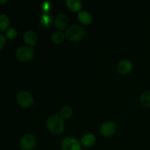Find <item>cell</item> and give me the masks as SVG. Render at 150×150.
<instances>
[{
	"label": "cell",
	"instance_id": "cell-14",
	"mask_svg": "<svg viewBox=\"0 0 150 150\" xmlns=\"http://www.w3.org/2000/svg\"><path fill=\"white\" fill-rule=\"evenodd\" d=\"M65 35L61 31H56L51 35V39L53 42L56 44H59L64 41Z\"/></svg>",
	"mask_w": 150,
	"mask_h": 150
},
{
	"label": "cell",
	"instance_id": "cell-12",
	"mask_svg": "<svg viewBox=\"0 0 150 150\" xmlns=\"http://www.w3.org/2000/svg\"><path fill=\"white\" fill-rule=\"evenodd\" d=\"M81 144L85 147H92L96 142V138L92 133H86L81 138Z\"/></svg>",
	"mask_w": 150,
	"mask_h": 150
},
{
	"label": "cell",
	"instance_id": "cell-2",
	"mask_svg": "<svg viewBox=\"0 0 150 150\" xmlns=\"http://www.w3.org/2000/svg\"><path fill=\"white\" fill-rule=\"evenodd\" d=\"M85 35V29L81 25L73 24L67 28L65 36L67 39L73 42H76L81 40Z\"/></svg>",
	"mask_w": 150,
	"mask_h": 150
},
{
	"label": "cell",
	"instance_id": "cell-5",
	"mask_svg": "<svg viewBox=\"0 0 150 150\" xmlns=\"http://www.w3.org/2000/svg\"><path fill=\"white\" fill-rule=\"evenodd\" d=\"M18 103L23 108H29L33 104V97L27 91H21L16 96Z\"/></svg>",
	"mask_w": 150,
	"mask_h": 150
},
{
	"label": "cell",
	"instance_id": "cell-18",
	"mask_svg": "<svg viewBox=\"0 0 150 150\" xmlns=\"http://www.w3.org/2000/svg\"><path fill=\"white\" fill-rule=\"evenodd\" d=\"M17 35H18V32L15 28L10 27L6 31L5 35L8 39H10V40L15 39V38L17 37Z\"/></svg>",
	"mask_w": 150,
	"mask_h": 150
},
{
	"label": "cell",
	"instance_id": "cell-4",
	"mask_svg": "<svg viewBox=\"0 0 150 150\" xmlns=\"http://www.w3.org/2000/svg\"><path fill=\"white\" fill-rule=\"evenodd\" d=\"M62 150H81V142L77 139L70 136L65 137L62 142Z\"/></svg>",
	"mask_w": 150,
	"mask_h": 150
},
{
	"label": "cell",
	"instance_id": "cell-8",
	"mask_svg": "<svg viewBox=\"0 0 150 150\" xmlns=\"http://www.w3.org/2000/svg\"><path fill=\"white\" fill-rule=\"evenodd\" d=\"M69 23V19L64 13H59L54 19V26L59 30H64L67 28Z\"/></svg>",
	"mask_w": 150,
	"mask_h": 150
},
{
	"label": "cell",
	"instance_id": "cell-19",
	"mask_svg": "<svg viewBox=\"0 0 150 150\" xmlns=\"http://www.w3.org/2000/svg\"><path fill=\"white\" fill-rule=\"evenodd\" d=\"M6 43V36L3 35L2 33L0 34V49H2L4 48V45Z\"/></svg>",
	"mask_w": 150,
	"mask_h": 150
},
{
	"label": "cell",
	"instance_id": "cell-20",
	"mask_svg": "<svg viewBox=\"0 0 150 150\" xmlns=\"http://www.w3.org/2000/svg\"><path fill=\"white\" fill-rule=\"evenodd\" d=\"M8 1V0H5V1H3V0H0V3L1 4H4V3H7Z\"/></svg>",
	"mask_w": 150,
	"mask_h": 150
},
{
	"label": "cell",
	"instance_id": "cell-11",
	"mask_svg": "<svg viewBox=\"0 0 150 150\" xmlns=\"http://www.w3.org/2000/svg\"><path fill=\"white\" fill-rule=\"evenodd\" d=\"M23 40L29 45H34L38 42L36 33L32 30H28L23 35Z\"/></svg>",
	"mask_w": 150,
	"mask_h": 150
},
{
	"label": "cell",
	"instance_id": "cell-9",
	"mask_svg": "<svg viewBox=\"0 0 150 150\" xmlns=\"http://www.w3.org/2000/svg\"><path fill=\"white\" fill-rule=\"evenodd\" d=\"M133 69V64L128 59H123L118 63L117 70L120 74H127Z\"/></svg>",
	"mask_w": 150,
	"mask_h": 150
},
{
	"label": "cell",
	"instance_id": "cell-13",
	"mask_svg": "<svg viewBox=\"0 0 150 150\" xmlns=\"http://www.w3.org/2000/svg\"><path fill=\"white\" fill-rule=\"evenodd\" d=\"M65 4L69 10L73 12H80L83 5L81 0H66Z\"/></svg>",
	"mask_w": 150,
	"mask_h": 150
},
{
	"label": "cell",
	"instance_id": "cell-6",
	"mask_svg": "<svg viewBox=\"0 0 150 150\" xmlns=\"http://www.w3.org/2000/svg\"><path fill=\"white\" fill-rule=\"evenodd\" d=\"M36 144L35 137L31 133L23 135L20 141V146L23 150H32Z\"/></svg>",
	"mask_w": 150,
	"mask_h": 150
},
{
	"label": "cell",
	"instance_id": "cell-17",
	"mask_svg": "<svg viewBox=\"0 0 150 150\" xmlns=\"http://www.w3.org/2000/svg\"><path fill=\"white\" fill-rule=\"evenodd\" d=\"M73 114V110L70 106L64 105L60 110V116L62 119H68Z\"/></svg>",
	"mask_w": 150,
	"mask_h": 150
},
{
	"label": "cell",
	"instance_id": "cell-15",
	"mask_svg": "<svg viewBox=\"0 0 150 150\" xmlns=\"http://www.w3.org/2000/svg\"><path fill=\"white\" fill-rule=\"evenodd\" d=\"M9 25H10V19L8 16L5 14H1L0 16V29L1 32H4L6 29H8Z\"/></svg>",
	"mask_w": 150,
	"mask_h": 150
},
{
	"label": "cell",
	"instance_id": "cell-1",
	"mask_svg": "<svg viewBox=\"0 0 150 150\" xmlns=\"http://www.w3.org/2000/svg\"><path fill=\"white\" fill-rule=\"evenodd\" d=\"M47 128L53 134L58 135L62 133L64 129V124L61 116L58 114L51 115L46 121Z\"/></svg>",
	"mask_w": 150,
	"mask_h": 150
},
{
	"label": "cell",
	"instance_id": "cell-3",
	"mask_svg": "<svg viewBox=\"0 0 150 150\" xmlns=\"http://www.w3.org/2000/svg\"><path fill=\"white\" fill-rule=\"evenodd\" d=\"M34 51L33 48L29 45H23L21 46L16 50V57L18 60L21 62H28L30 61L34 57Z\"/></svg>",
	"mask_w": 150,
	"mask_h": 150
},
{
	"label": "cell",
	"instance_id": "cell-16",
	"mask_svg": "<svg viewBox=\"0 0 150 150\" xmlns=\"http://www.w3.org/2000/svg\"><path fill=\"white\" fill-rule=\"evenodd\" d=\"M140 101L144 106L150 108V90L145 91L142 94Z\"/></svg>",
	"mask_w": 150,
	"mask_h": 150
},
{
	"label": "cell",
	"instance_id": "cell-10",
	"mask_svg": "<svg viewBox=\"0 0 150 150\" xmlns=\"http://www.w3.org/2000/svg\"><path fill=\"white\" fill-rule=\"evenodd\" d=\"M78 18L81 23L84 25H89L92 22L93 18L92 14L86 10H81L78 13Z\"/></svg>",
	"mask_w": 150,
	"mask_h": 150
},
{
	"label": "cell",
	"instance_id": "cell-7",
	"mask_svg": "<svg viewBox=\"0 0 150 150\" xmlns=\"http://www.w3.org/2000/svg\"><path fill=\"white\" fill-rule=\"evenodd\" d=\"M116 129H117V125L115 123L112 121H108L104 122L100 127V133H102L103 136L105 137L111 136L115 133Z\"/></svg>",
	"mask_w": 150,
	"mask_h": 150
}]
</instances>
